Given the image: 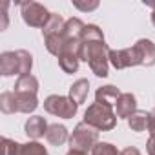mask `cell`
I'll use <instances>...</instances> for the list:
<instances>
[{"label": "cell", "instance_id": "obj_22", "mask_svg": "<svg viewBox=\"0 0 155 155\" xmlns=\"http://www.w3.org/2000/svg\"><path fill=\"white\" fill-rule=\"evenodd\" d=\"M17 55H18V64H20V77L31 75V68H33L31 53L26 51V49H17Z\"/></svg>", "mask_w": 155, "mask_h": 155}, {"label": "cell", "instance_id": "obj_27", "mask_svg": "<svg viewBox=\"0 0 155 155\" xmlns=\"http://www.w3.org/2000/svg\"><path fill=\"white\" fill-rule=\"evenodd\" d=\"M148 131L150 135H155V108L148 113Z\"/></svg>", "mask_w": 155, "mask_h": 155}, {"label": "cell", "instance_id": "obj_3", "mask_svg": "<svg viewBox=\"0 0 155 155\" xmlns=\"http://www.w3.org/2000/svg\"><path fill=\"white\" fill-rule=\"evenodd\" d=\"M99 142V131L86 122H79L75 126L73 133L69 135V150H79V151H91L95 144Z\"/></svg>", "mask_w": 155, "mask_h": 155}, {"label": "cell", "instance_id": "obj_2", "mask_svg": "<svg viewBox=\"0 0 155 155\" xmlns=\"http://www.w3.org/2000/svg\"><path fill=\"white\" fill-rule=\"evenodd\" d=\"M82 122H86L88 126L95 128L97 131H110L117 124V115H115L111 106L93 102L84 111V120Z\"/></svg>", "mask_w": 155, "mask_h": 155}, {"label": "cell", "instance_id": "obj_1", "mask_svg": "<svg viewBox=\"0 0 155 155\" xmlns=\"http://www.w3.org/2000/svg\"><path fill=\"white\" fill-rule=\"evenodd\" d=\"M82 51L81 60L90 64V69L97 77H108L110 68V48L104 40V33L95 24H86L82 31Z\"/></svg>", "mask_w": 155, "mask_h": 155}, {"label": "cell", "instance_id": "obj_12", "mask_svg": "<svg viewBox=\"0 0 155 155\" xmlns=\"http://www.w3.org/2000/svg\"><path fill=\"white\" fill-rule=\"evenodd\" d=\"M88 91H90V82H88V79H79V81H75V82L69 86V99L81 106V104L86 101Z\"/></svg>", "mask_w": 155, "mask_h": 155}, {"label": "cell", "instance_id": "obj_25", "mask_svg": "<svg viewBox=\"0 0 155 155\" xmlns=\"http://www.w3.org/2000/svg\"><path fill=\"white\" fill-rule=\"evenodd\" d=\"M20 146L18 142L8 139V137H2V148H4V155H20Z\"/></svg>", "mask_w": 155, "mask_h": 155}, {"label": "cell", "instance_id": "obj_29", "mask_svg": "<svg viewBox=\"0 0 155 155\" xmlns=\"http://www.w3.org/2000/svg\"><path fill=\"white\" fill-rule=\"evenodd\" d=\"M120 155H140V151H139L135 146H128V148H124V150L120 151Z\"/></svg>", "mask_w": 155, "mask_h": 155}, {"label": "cell", "instance_id": "obj_30", "mask_svg": "<svg viewBox=\"0 0 155 155\" xmlns=\"http://www.w3.org/2000/svg\"><path fill=\"white\" fill-rule=\"evenodd\" d=\"M144 4L150 6V8H153V11H151V22H153V26H155V2H146V0H144Z\"/></svg>", "mask_w": 155, "mask_h": 155}, {"label": "cell", "instance_id": "obj_5", "mask_svg": "<svg viewBox=\"0 0 155 155\" xmlns=\"http://www.w3.org/2000/svg\"><path fill=\"white\" fill-rule=\"evenodd\" d=\"M20 13H22V20L29 26V28H42L48 24L51 13L46 9V6L38 4V2H24L20 4Z\"/></svg>", "mask_w": 155, "mask_h": 155}, {"label": "cell", "instance_id": "obj_15", "mask_svg": "<svg viewBox=\"0 0 155 155\" xmlns=\"http://www.w3.org/2000/svg\"><path fill=\"white\" fill-rule=\"evenodd\" d=\"M84 28H86V24L81 18H77V17L66 20V26H64V37H66V40H81Z\"/></svg>", "mask_w": 155, "mask_h": 155}, {"label": "cell", "instance_id": "obj_16", "mask_svg": "<svg viewBox=\"0 0 155 155\" xmlns=\"http://www.w3.org/2000/svg\"><path fill=\"white\" fill-rule=\"evenodd\" d=\"M17 95V113H33L38 108L37 95L29 93H15Z\"/></svg>", "mask_w": 155, "mask_h": 155}, {"label": "cell", "instance_id": "obj_28", "mask_svg": "<svg viewBox=\"0 0 155 155\" xmlns=\"http://www.w3.org/2000/svg\"><path fill=\"white\" fill-rule=\"evenodd\" d=\"M146 150H148V155H155V135H150L146 142Z\"/></svg>", "mask_w": 155, "mask_h": 155}, {"label": "cell", "instance_id": "obj_4", "mask_svg": "<svg viewBox=\"0 0 155 155\" xmlns=\"http://www.w3.org/2000/svg\"><path fill=\"white\" fill-rule=\"evenodd\" d=\"M44 110L55 117H62V119H73L77 115L79 104L73 102L69 97L64 95H49L44 101Z\"/></svg>", "mask_w": 155, "mask_h": 155}, {"label": "cell", "instance_id": "obj_11", "mask_svg": "<svg viewBox=\"0 0 155 155\" xmlns=\"http://www.w3.org/2000/svg\"><path fill=\"white\" fill-rule=\"evenodd\" d=\"M120 95H122V93H120V90H119L117 86L108 84V86H102V88H99V90L95 91V102L115 108V104H117V101H119Z\"/></svg>", "mask_w": 155, "mask_h": 155}, {"label": "cell", "instance_id": "obj_9", "mask_svg": "<svg viewBox=\"0 0 155 155\" xmlns=\"http://www.w3.org/2000/svg\"><path fill=\"white\" fill-rule=\"evenodd\" d=\"M0 75L2 77H20V64H18V55L17 51H4L0 55Z\"/></svg>", "mask_w": 155, "mask_h": 155}, {"label": "cell", "instance_id": "obj_31", "mask_svg": "<svg viewBox=\"0 0 155 155\" xmlns=\"http://www.w3.org/2000/svg\"><path fill=\"white\" fill-rule=\"evenodd\" d=\"M66 155H88V153H84V151H79V150H69Z\"/></svg>", "mask_w": 155, "mask_h": 155}, {"label": "cell", "instance_id": "obj_20", "mask_svg": "<svg viewBox=\"0 0 155 155\" xmlns=\"http://www.w3.org/2000/svg\"><path fill=\"white\" fill-rule=\"evenodd\" d=\"M128 126H130L131 131H137V133H139V131H144V130L148 128V113L137 110V111L128 119Z\"/></svg>", "mask_w": 155, "mask_h": 155}, {"label": "cell", "instance_id": "obj_7", "mask_svg": "<svg viewBox=\"0 0 155 155\" xmlns=\"http://www.w3.org/2000/svg\"><path fill=\"white\" fill-rule=\"evenodd\" d=\"M139 66H155V44L150 38H140L133 44Z\"/></svg>", "mask_w": 155, "mask_h": 155}, {"label": "cell", "instance_id": "obj_10", "mask_svg": "<svg viewBox=\"0 0 155 155\" xmlns=\"http://www.w3.org/2000/svg\"><path fill=\"white\" fill-rule=\"evenodd\" d=\"M48 128H49V126H48L46 119L40 117V115L29 117V119L26 120V124H24V131H26V135H28L31 140H37V139L44 137V135L48 133Z\"/></svg>", "mask_w": 155, "mask_h": 155}, {"label": "cell", "instance_id": "obj_24", "mask_svg": "<svg viewBox=\"0 0 155 155\" xmlns=\"http://www.w3.org/2000/svg\"><path fill=\"white\" fill-rule=\"evenodd\" d=\"M91 155H120V151L111 142H97L91 150Z\"/></svg>", "mask_w": 155, "mask_h": 155}, {"label": "cell", "instance_id": "obj_21", "mask_svg": "<svg viewBox=\"0 0 155 155\" xmlns=\"http://www.w3.org/2000/svg\"><path fill=\"white\" fill-rule=\"evenodd\" d=\"M0 110L4 113H17V95H15V91H4L0 95Z\"/></svg>", "mask_w": 155, "mask_h": 155}, {"label": "cell", "instance_id": "obj_17", "mask_svg": "<svg viewBox=\"0 0 155 155\" xmlns=\"http://www.w3.org/2000/svg\"><path fill=\"white\" fill-rule=\"evenodd\" d=\"M44 44H46V49L58 58V55L62 53V49L66 46V37H64V33H55V35L44 37Z\"/></svg>", "mask_w": 155, "mask_h": 155}, {"label": "cell", "instance_id": "obj_13", "mask_svg": "<svg viewBox=\"0 0 155 155\" xmlns=\"http://www.w3.org/2000/svg\"><path fill=\"white\" fill-rule=\"evenodd\" d=\"M46 139H48V142L53 144V146H62L66 140H69L68 128L62 126V124H49L48 133H46Z\"/></svg>", "mask_w": 155, "mask_h": 155}, {"label": "cell", "instance_id": "obj_14", "mask_svg": "<svg viewBox=\"0 0 155 155\" xmlns=\"http://www.w3.org/2000/svg\"><path fill=\"white\" fill-rule=\"evenodd\" d=\"M38 91V79L33 75H24L18 77L15 82V93H29V95H37Z\"/></svg>", "mask_w": 155, "mask_h": 155}, {"label": "cell", "instance_id": "obj_8", "mask_svg": "<svg viewBox=\"0 0 155 155\" xmlns=\"http://www.w3.org/2000/svg\"><path fill=\"white\" fill-rule=\"evenodd\" d=\"M137 111V99L133 93H122L115 104V115L117 119H130Z\"/></svg>", "mask_w": 155, "mask_h": 155}, {"label": "cell", "instance_id": "obj_23", "mask_svg": "<svg viewBox=\"0 0 155 155\" xmlns=\"http://www.w3.org/2000/svg\"><path fill=\"white\" fill-rule=\"evenodd\" d=\"M20 155H49V153H48V150L40 142L29 140V142L20 146Z\"/></svg>", "mask_w": 155, "mask_h": 155}, {"label": "cell", "instance_id": "obj_26", "mask_svg": "<svg viewBox=\"0 0 155 155\" xmlns=\"http://www.w3.org/2000/svg\"><path fill=\"white\" fill-rule=\"evenodd\" d=\"M73 8L81 9V11H93L99 8V2L93 0V2H79V0H73Z\"/></svg>", "mask_w": 155, "mask_h": 155}, {"label": "cell", "instance_id": "obj_19", "mask_svg": "<svg viewBox=\"0 0 155 155\" xmlns=\"http://www.w3.org/2000/svg\"><path fill=\"white\" fill-rule=\"evenodd\" d=\"M64 26H66V20L58 13H51L48 24L42 29V35L44 37H49V35H55V33H64Z\"/></svg>", "mask_w": 155, "mask_h": 155}, {"label": "cell", "instance_id": "obj_6", "mask_svg": "<svg viewBox=\"0 0 155 155\" xmlns=\"http://www.w3.org/2000/svg\"><path fill=\"white\" fill-rule=\"evenodd\" d=\"M110 64L115 69H126V68L139 66L133 46L126 48V49H110Z\"/></svg>", "mask_w": 155, "mask_h": 155}, {"label": "cell", "instance_id": "obj_18", "mask_svg": "<svg viewBox=\"0 0 155 155\" xmlns=\"http://www.w3.org/2000/svg\"><path fill=\"white\" fill-rule=\"evenodd\" d=\"M79 62H81V58L73 53H60V57H58V66L68 75H73L79 69Z\"/></svg>", "mask_w": 155, "mask_h": 155}]
</instances>
